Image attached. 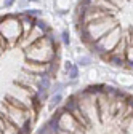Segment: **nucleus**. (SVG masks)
Masks as SVG:
<instances>
[{
	"mask_svg": "<svg viewBox=\"0 0 133 134\" xmlns=\"http://www.w3.org/2000/svg\"><path fill=\"white\" fill-rule=\"evenodd\" d=\"M109 2H111V3H112L115 8H119L120 11H122V10H125V8H127L130 3H131L130 0H109Z\"/></svg>",
	"mask_w": 133,
	"mask_h": 134,
	"instance_id": "obj_4",
	"label": "nucleus"
},
{
	"mask_svg": "<svg viewBox=\"0 0 133 134\" xmlns=\"http://www.w3.org/2000/svg\"><path fill=\"white\" fill-rule=\"evenodd\" d=\"M59 61V38L35 11L0 16V134L32 132Z\"/></svg>",
	"mask_w": 133,
	"mask_h": 134,
	"instance_id": "obj_1",
	"label": "nucleus"
},
{
	"mask_svg": "<svg viewBox=\"0 0 133 134\" xmlns=\"http://www.w3.org/2000/svg\"><path fill=\"white\" fill-rule=\"evenodd\" d=\"M117 81H119V85L120 88H127V86H133V75H119L117 77Z\"/></svg>",
	"mask_w": 133,
	"mask_h": 134,
	"instance_id": "obj_3",
	"label": "nucleus"
},
{
	"mask_svg": "<svg viewBox=\"0 0 133 134\" xmlns=\"http://www.w3.org/2000/svg\"><path fill=\"white\" fill-rule=\"evenodd\" d=\"M35 134H133V94L88 85L66 97Z\"/></svg>",
	"mask_w": 133,
	"mask_h": 134,
	"instance_id": "obj_2",
	"label": "nucleus"
},
{
	"mask_svg": "<svg viewBox=\"0 0 133 134\" xmlns=\"http://www.w3.org/2000/svg\"><path fill=\"white\" fill-rule=\"evenodd\" d=\"M90 62H91V59H90V58H84V59H80V64H82V65H88Z\"/></svg>",
	"mask_w": 133,
	"mask_h": 134,
	"instance_id": "obj_5",
	"label": "nucleus"
}]
</instances>
